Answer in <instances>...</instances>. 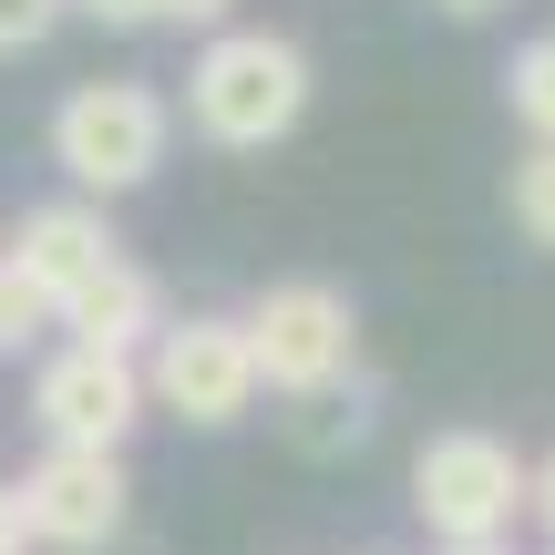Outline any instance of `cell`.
Listing matches in <instances>:
<instances>
[{
  "mask_svg": "<svg viewBox=\"0 0 555 555\" xmlns=\"http://www.w3.org/2000/svg\"><path fill=\"white\" fill-rule=\"evenodd\" d=\"M0 258L31 278V288L52 298V319H62V298L93 288V278L124 258V237L103 227L93 196H52V206H21V227H11V247H0Z\"/></svg>",
  "mask_w": 555,
  "mask_h": 555,
  "instance_id": "obj_8",
  "label": "cell"
},
{
  "mask_svg": "<svg viewBox=\"0 0 555 555\" xmlns=\"http://www.w3.org/2000/svg\"><path fill=\"white\" fill-rule=\"evenodd\" d=\"M41 330H62V319H52V298H41L31 278H21L11 258H0V360H11V350H31Z\"/></svg>",
  "mask_w": 555,
  "mask_h": 555,
  "instance_id": "obj_12",
  "label": "cell"
},
{
  "mask_svg": "<svg viewBox=\"0 0 555 555\" xmlns=\"http://www.w3.org/2000/svg\"><path fill=\"white\" fill-rule=\"evenodd\" d=\"M412 515L433 545H504L525 515V453L504 433H433L412 453Z\"/></svg>",
  "mask_w": 555,
  "mask_h": 555,
  "instance_id": "obj_4",
  "label": "cell"
},
{
  "mask_svg": "<svg viewBox=\"0 0 555 555\" xmlns=\"http://www.w3.org/2000/svg\"><path fill=\"white\" fill-rule=\"evenodd\" d=\"M82 21H103V31H155V0H73Z\"/></svg>",
  "mask_w": 555,
  "mask_h": 555,
  "instance_id": "obj_15",
  "label": "cell"
},
{
  "mask_svg": "<svg viewBox=\"0 0 555 555\" xmlns=\"http://www.w3.org/2000/svg\"><path fill=\"white\" fill-rule=\"evenodd\" d=\"M124 515H134L124 453H41L31 474H21V525H31V545L93 555V545L124 535Z\"/></svg>",
  "mask_w": 555,
  "mask_h": 555,
  "instance_id": "obj_7",
  "label": "cell"
},
{
  "mask_svg": "<svg viewBox=\"0 0 555 555\" xmlns=\"http://www.w3.org/2000/svg\"><path fill=\"white\" fill-rule=\"evenodd\" d=\"M134 371H144V412H176L196 433H227L258 412V360H247L237 319H165Z\"/></svg>",
  "mask_w": 555,
  "mask_h": 555,
  "instance_id": "obj_5",
  "label": "cell"
},
{
  "mask_svg": "<svg viewBox=\"0 0 555 555\" xmlns=\"http://www.w3.org/2000/svg\"><path fill=\"white\" fill-rule=\"evenodd\" d=\"M0 555H31V525H21V483H0Z\"/></svg>",
  "mask_w": 555,
  "mask_h": 555,
  "instance_id": "obj_17",
  "label": "cell"
},
{
  "mask_svg": "<svg viewBox=\"0 0 555 555\" xmlns=\"http://www.w3.org/2000/svg\"><path fill=\"white\" fill-rule=\"evenodd\" d=\"M433 555H515V545H433Z\"/></svg>",
  "mask_w": 555,
  "mask_h": 555,
  "instance_id": "obj_19",
  "label": "cell"
},
{
  "mask_svg": "<svg viewBox=\"0 0 555 555\" xmlns=\"http://www.w3.org/2000/svg\"><path fill=\"white\" fill-rule=\"evenodd\" d=\"M31 422H41L52 453H124L134 422H144V371L114 360V350H73L62 339L31 371Z\"/></svg>",
  "mask_w": 555,
  "mask_h": 555,
  "instance_id": "obj_6",
  "label": "cell"
},
{
  "mask_svg": "<svg viewBox=\"0 0 555 555\" xmlns=\"http://www.w3.org/2000/svg\"><path fill=\"white\" fill-rule=\"evenodd\" d=\"M73 21V0H0V62H21V52H41V41Z\"/></svg>",
  "mask_w": 555,
  "mask_h": 555,
  "instance_id": "obj_13",
  "label": "cell"
},
{
  "mask_svg": "<svg viewBox=\"0 0 555 555\" xmlns=\"http://www.w3.org/2000/svg\"><path fill=\"white\" fill-rule=\"evenodd\" d=\"M309 93H319L309 52H298L288 31H247V21L206 31L196 62H185V124H196L217 155H268L278 134H298Z\"/></svg>",
  "mask_w": 555,
  "mask_h": 555,
  "instance_id": "obj_1",
  "label": "cell"
},
{
  "mask_svg": "<svg viewBox=\"0 0 555 555\" xmlns=\"http://www.w3.org/2000/svg\"><path fill=\"white\" fill-rule=\"evenodd\" d=\"M504 103H515L525 144H555V31H535L515 62H504Z\"/></svg>",
  "mask_w": 555,
  "mask_h": 555,
  "instance_id": "obj_11",
  "label": "cell"
},
{
  "mask_svg": "<svg viewBox=\"0 0 555 555\" xmlns=\"http://www.w3.org/2000/svg\"><path fill=\"white\" fill-rule=\"evenodd\" d=\"M62 330H73V350H114V360H144V339L165 330V288L144 278L134 258H114L82 298H62Z\"/></svg>",
  "mask_w": 555,
  "mask_h": 555,
  "instance_id": "obj_9",
  "label": "cell"
},
{
  "mask_svg": "<svg viewBox=\"0 0 555 555\" xmlns=\"http://www.w3.org/2000/svg\"><path fill=\"white\" fill-rule=\"evenodd\" d=\"M155 21H176V31H227L237 0H155Z\"/></svg>",
  "mask_w": 555,
  "mask_h": 555,
  "instance_id": "obj_14",
  "label": "cell"
},
{
  "mask_svg": "<svg viewBox=\"0 0 555 555\" xmlns=\"http://www.w3.org/2000/svg\"><path fill=\"white\" fill-rule=\"evenodd\" d=\"M442 11H453V21H483V11H504V0H442Z\"/></svg>",
  "mask_w": 555,
  "mask_h": 555,
  "instance_id": "obj_18",
  "label": "cell"
},
{
  "mask_svg": "<svg viewBox=\"0 0 555 555\" xmlns=\"http://www.w3.org/2000/svg\"><path fill=\"white\" fill-rule=\"evenodd\" d=\"M504 217H515L525 247L555 258V144H525V155H515V176H504Z\"/></svg>",
  "mask_w": 555,
  "mask_h": 555,
  "instance_id": "obj_10",
  "label": "cell"
},
{
  "mask_svg": "<svg viewBox=\"0 0 555 555\" xmlns=\"http://www.w3.org/2000/svg\"><path fill=\"white\" fill-rule=\"evenodd\" d=\"M237 330H247V360H258V391H278V401H330L350 380V360H360V309L330 278H278V288H258V309Z\"/></svg>",
  "mask_w": 555,
  "mask_h": 555,
  "instance_id": "obj_3",
  "label": "cell"
},
{
  "mask_svg": "<svg viewBox=\"0 0 555 555\" xmlns=\"http://www.w3.org/2000/svg\"><path fill=\"white\" fill-rule=\"evenodd\" d=\"M525 515L555 535V453H545V463H525Z\"/></svg>",
  "mask_w": 555,
  "mask_h": 555,
  "instance_id": "obj_16",
  "label": "cell"
},
{
  "mask_svg": "<svg viewBox=\"0 0 555 555\" xmlns=\"http://www.w3.org/2000/svg\"><path fill=\"white\" fill-rule=\"evenodd\" d=\"M176 155V103L155 82L114 73V82H73L52 103V165L73 176V196H134L155 165Z\"/></svg>",
  "mask_w": 555,
  "mask_h": 555,
  "instance_id": "obj_2",
  "label": "cell"
}]
</instances>
